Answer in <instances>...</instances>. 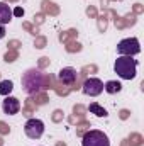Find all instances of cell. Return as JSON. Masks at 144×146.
<instances>
[{
  "instance_id": "13",
  "label": "cell",
  "mask_w": 144,
  "mask_h": 146,
  "mask_svg": "<svg viewBox=\"0 0 144 146\" xmlns=\"http://www.w3.org/2000/svg\"><path fill=\"white\" fill-rule=\"evenodd\" d=\"M12 15H15V17H22V15H24V9H22V7H15V9L12 10Z\"/></svg>"
},
{
  "instance_id": "9",
  "label": "cell",
  "mask_w": 144,
  "mask_h": 146,
  "mask_svg": "<svg viewBox=\"0 0 144 146\" xmlns=\"http://www.w3.org/2000/svg\"><path fill=\"white\" fill-rule=\"evenodd\" d=\"M12 9L5 2H0V26H5L12 21Z\"/></svg>"
},
{
  "instance_id": "8",
  "label": "cell",
  "mask_w": 144,
  "mask_h": 146,
  "mask_svg": "<svg viewBox=\"0 0 144 146\" xmlns=\"http://www.w3.org/2000/svg\"><path fill=\"white\" fill-rule=\"evenodd\" d=\"M58 78H59V82L65 83V85H73V83L76 82V78H78V73H76L75 68L66 66V68H61V70H59Z\"/></svg>"
},
{
  "instance_id": "2",
  "label": "cell",
  "mask_w": 144,
  "mask_h": 146,
  "mask_svg": "<svg viewBox=\"0 0 144 146\" xmlns=\"http://www.w3.org/2000/svg\"><path fill=\"white\" fill-rule=\"evenodd\" d=\"M114 72L122 80H132L137 75V60L134 56H119L114 63Z\"/></svg>"
},
{
  "instance_id": "14",
  "label": "cell",
  "mask_w": 144,
  "mask_h": 146,
  "mask_svg": "<svg viewBox=\"0 0 144 146\" xmlns=\"http://www.w3.org/2000/svg\"><path fill=\"white\" fill-rule=\"evenodd\" d=\"M2 37H5V29H3V26H0V39Z\"/></svg>"
},
{
  "instance_id": "5",
  "label": "cell",
  "mask_w": 144,
  "mask_h": 146,
  "mask_svg": "<svg viewBox=\"0 0 144 146\" xmlns=\"http://www.w3.org/2000/svg\"><path fill=\"white\" fill-rule=\"evenodd\" d=\"M24 133L31 139H39L44 134V122L41 119H29L24 126Z\"/></svg>"
},
{
  "instance_id": "7",
  "label": "cell",
  "mask_w": 144,
  "mask_h": 146,
  "mask_svg": "<svg viewBox=\"0 0 144 146\" xmlns=\"http://www.w3.org/2000/svg\"><path fill=\"white\" fill-rule=\"evenodd\" d=\"M2 110H3V114H7V115H15V114H19V110H20V102H19V99L7 95L5 100L2 102Z\"/></svg>"
},
{
  "instance_id": "11",
  "label": "cell",
  "mask_w": 144,
  "mask_h": 146,
  "mask_svg": "<svg viewBox=\"0 0 144 146\" xmlns=\"http://www.w3.org/2000/svg\"><path fill=\"white\" fill-rule=\"evenodd\" d=\"M88 110H90L92 114H95L97 117H107V115H108V112H107V110L104 109L102 106H98L97 102H92V104L88 106Z\"/></svg>"
},
{
  "instance_id": "3",
  "label": "cell",
  "mask_w": 144,
  "mask_h": 146,
  "mask_svg": "<svg viewBox=\"0 0 144 146\" xmlns=\"http://www.w3.org/2000/svg\"><path fill=\"white\" fill-rule=\"evenodd\" d=\"M81 146H110V139L105 133L98 131V129H92L88 133H85Z\"/></svg>"
},
{
  "instance_id": "1",
  "label": "cell",
  "mask_w": 144,
  "mask_h": 146,
  "mask_svg": "<svg viewBox=\"0 0 144 146\" xmlns=\"http://www.w3.org/2000/svg\"><path fill=\"white\" fill-rule=\"evenodd\" d=\"M22 88L29 95H37L46 88V75L37 68L27 70L22 75Z\"/></svg>"
},
{
  "instance_id": "12",
  "label": "cell",
  "mask_w": 144,
  "mask_h": 146,
  "mask_svg": "<svg viewBox=\"0 0 144 146\" xmlns=\"http://www.w3.org/2000/svg\"><path fill=\"white\" fill-rule=\"evenodd\" d=\"M12 90H14V83L10 80H2L0 82V95L7 97V95H10Z\"/></svg>"
},
{
  "instance_id": "4",
  "label": "cell",
  "mask_w": 144,
  "mask_h": 146,
  "mask_svg": "<svg viewBox=\"0 0 144 146\" xmlns=\"http://www.w3.org/2000/svg\"><path fill=\"white\" fill-rule=\"evenodd\" d=\"M117 53L120 56H136L141 53V44L136 37H126L117 44Z\"/></svg>"
},
{
  "instance_id": "6",
  "label": "cell",
  "mask_w": 144,
  "mask_h": 146,
  "mask_svg": "<svg viewBox=\"0 0 144 146\" xmlns=\"http://www.w3.org/2000/svg\"><path fill=\"white\" fill-rule=\"evenodd\" d=\"M83 94L85 95H90V97H97L104 92V82L100 78H87L83 87H81Z\"/></svg>"
},
{
  "instance_id": "10",
  "label": "cell",
  "mask_w": 144,
  "mask_h": 146,
  "mask_svg": "<svg viewBox=\"0 0 144 146\" xmlns=\"http://www.w3.org/2000/svg\"><path fill=\"white\" fill-rule=\"evenodd\" d=\"M104 90L107 92V94H119L120 90H122V85L119 83V82H115V80H110V82H107L105 85H104Z\"/></svg>"
}]
</instances>
